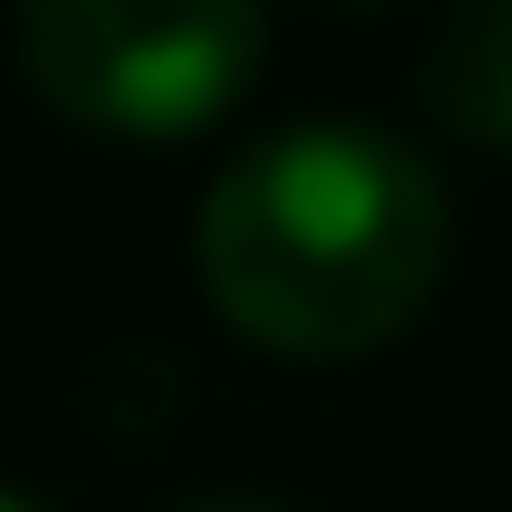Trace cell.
Here are the masks:
<instances>
[{"mask_svg": "<svg viewBox=\"0 0 512 512\" xmlns=\"http://www.w3.org/2000/svg\"><path fill=\"white\" fill-rule=\"evenodd\" d=\"M450 272V189L398 126L304 115L199 199V283L272 356H366Z\"/></svg>", "mask_w": 512, "mask_h": 512, "instance_id": "6da1fadb", "label": "cell"}, {"mask_svg": "<svg viewBox=\"0 0 512 512\" xmlns=\"http://www.w3.org/2000/svg\"><path fill=\"white\" fill-rule=\"evenodd\" d=\"M262 11L241 0H42L11 21V53L42 105L115 136L209 126L262 63Z\"/></svg>", "mask_w": 512, "mask_h": 512, "instance_id": "7a4b0ae2", "label": "cell"}, {"mask_svg": "<svg viewBox=\"0 0 512 512\" xmlns=\"http://www.w3.org/2000/svg\"><path fill=\"white\" fill-rule=\"evenodd\" d=\"M418 105L471 147H512V0H471L418 42Z\"/></svg>", "mask_w": 512, "mask_h": 512, "instance_id": "3957f363", "label": "cell"}, {"mask_svg": "<svg viewBox=\"0 0 512 512\" xmlns=\"http://www.w3.org/2000/svg\"><path fill=\"white\" fill-rule=\"evenodd\" d=\"M157 512H293V502H272V492H241V481H220V492H178V502H157Z\"/></svg>", "mask_w": 512, "mask_h": 512, "instance_id": "277c9868", "label": "cell"}, {"mask_svg": "<svg viewBox=\"0 0 512 512\" xmlns=\"http://www.w3.org/2000/svg\"><path fill=\"white\" fill-rule=\"evenodd\" d=\"M0 512H42V502H32V492H11V481H0Z\"/></svg>", "mask_w": 512, "mask_h": 512, "instance_id": "5b68a950", "label": "cell"}]
</instances>
